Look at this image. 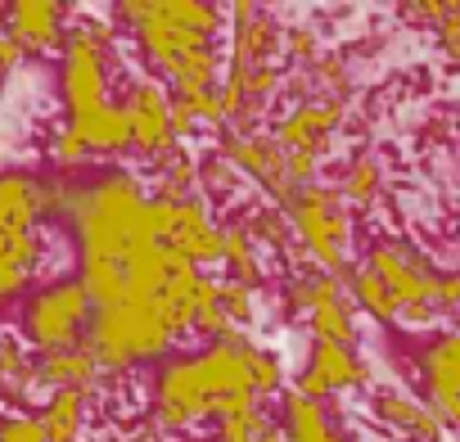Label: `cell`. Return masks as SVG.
Here are the masks:
<instances>
[{
  "mask_svg": "<svg viewBox=\"0 0 460 442\" xmlns=\"http://www.w3.org/2000/svg\"><path fill=\"white\" fill-rule=\"evenodd\" d=\"M208 420H212V397L194 352H172L167 361H158V375L149 384V424L172 442L199 433Z\"/></svg>",
  "mask_w": 460,
  "mask_h": 442,
  "instance_id": "cell-8",
  "label": "cell"
},
{
  "mask_svg": "<svg viewBox=\"0 0 460 442\" xmlns=\"http://www.w3.org/2000/svg\"><path fill=\"white\" fill-rule=\"evenodd\" d=\"M217 262L226 267V280H240L249 289L267 285V258L249 240V231L240 226V221H221V258Z\"/></svg>",
  "mask_w": 460,
  "mask_h": 442,
  "instance_id": "cell-25",
  "label": "cell"
},
{
  "mask_svg": "<svg viewBox=\"0 0 460 442\" xmlns=\"http://www.w3.org/2000/svg\"><path fill=\"white\" fill-rule=\"evenodd\" d=\"M217 154L235 167L244 181H253V185L267 194V203H276V208H285V203L298 194V190L289 185L285 149L271 140L267 127H262V131H221Z\"/></svg>",
  "mask_w": 460,
  "mask_h": 442,
  "instance_id": "cell-11",
  "label": "cell"
},
{
  "mask_svg": "<svg viewBox=\"0 0 460 442\" xmlns=\"http://www.w3.org/2000/svg\"><path fill=\"white\" fill-rule=\"evenodd\" d=\"M370 415H375L388 433H397V438H406V442H442V438H447L442 420H438L420 397H411L406 388H379V393L370 397Z\"/></svg>",
  "mask_w": 460,
  "mask_h": 442,
  "instance_id": "cell-18",
  "label": "cell"
},
{
  "mask_svg": "<svg viewBox=\"0 0 460 442\" xmlns=\"http://www.w3.org/2000/svg\"><path fill=\"white\" fill-rule=\"evenodd\" d=\"M366 267L384 280V289L393 294V303H397V325H406V330H429L442 312H438V267L424 258V253H415L411 244H402V240H379V244H370V253H366Z\"/></svg>",
  "mask_w": 460,
  "mask_h": 442,
  "instance_id": "cell-7",
  "label": "cell"
},
{
  "mask_svg": "<svg viewBox=\"0 0 460 442\" xmlns=\"http://www.w3.org/2000/svg\"><path fill=\"white\" fill-rule=\"evenodd\" d=\"M276 429L285 442H348V433L339 429V420L330 415L325 402H312L294 388H285L280 406H276Z\"/></svg>",
  "mask_w": 460,
  "mask_h": 442,
  "instance_id": "cell-19",
  "label": "cell"
},
{
  "mask_svg": "<svg viewBox=\"0 0 460 442\" xmlns=\"http://www.w3.org/2000/svg\"><path fill=\"white\" fill-rule=\"evenodd\" d=\"M68 131L91 149L95 163L100 158H127L131 154V131H127V118H122L118 100L104 104V109H95V113H86V118H77V122H68Z\"/></svg>",
  "mask_w": 460,
  "mask_h": 442,
  "instance_id": "cell-22",
  "label": "cell"
},
{
  "mask_svg": "<svg viewBox=\"0 0 460 442\" xmlns=\"http://www.w3.org/2000/svg\"><path fill=\"white\" fill-rule=\"evenodd\" d=\"M32 352L19 343L14 330L0 325V406H23L28 393H32Z\"/></svg>",
  "mask_w": 460,
  "mask_h": 442,
  "instance_id": "cell-27",
  "label": "cell"
},
{
  "mask_svg": "<svg viewBox=\"0 0 460 442\" xmlns=\"http://www.w3.org/2000/svg\"><path fill=\"white\" fill-rule=\"evenodd\" d=\"M271 438H280L276 415L267 406H253V411H240V415L212 420V438L208 442H271Z\"/></svg>",
  "mask_w": 460,
  "mask_h": 442,
  "instance_id": "cell-32",
  "label": "cell"
},
{
  "mask_svg": "<svg viewBox=\"0 0 460 442\" xmlns=\"http://www.w3.org/2000/svg\"><path fill=\"white\" fill-rule=\"evenodd\" d=\"M73 23V10L55 5V0H19V5L0 10V37L14 41L28 55H55L64 46V32Z\"/></svg>",
  "mask_w": 460,
  "mask_h": 442,
  "instance_id": "cell-15",
  "label": "cell"
},
{
  "mask_svg": "<svg viewBox=\"0 0 460 442\" xmlns=\"http://www.w3.org/2000/svg\"><path fill=\"white\" fill-rule=\"evenodd\" d=\"M253 352H258V339L240 334V330H230L221 339H208L194 352L199 375H203L208 397H212V420L262 406L258 393H253Z\"/></svg>",
  "mask_w": 460,
  "mask_h": 442,
  "instance_id": "cell-9",
  "label": "cell"
},
{
  "mask_svg": "<svg viewBox=\"0 0 460 442\" xmlns=\"http://www.w3.org/2000/svg\"><path fill=\"white\" fill-rule=\"evenodd\" d=\"M91 316H95V303L86 298V289L77 285V276H59L41 289H32L19 307V343L28 352H64V348H77L86 343V330H91Z\"/></svg>",
  "mask_w": 460,
  "mask_h": 442,
  "instance_id": "cell-6",
  "label": "cell"
},
{
  "mask_svg": "<svg viewBox=\"0 0 460 442\" xmlns=\"http://www.w3.org/2000/svg\"><path fill=\"white\" fill-rule=\"evenodd\" d=\"M95 158H91V149L68 131V127H59L55 136H50V167L55 172H64V176H77L82 167H91Z\"/></svg>",
  "mask_w": 460,
  "mask_h": 442,
  "instance_id": "cell-37",
  "label": "cell"
},
{
  "mask_svg": "<svg viewBox=\"0 0 460 442\" xmlns=\"http://www.w3.org/2000/svg\"><path fill=\"white\" fill-rule=\"evenodd\" d=\"M230 50H226V68H276L280 64V46H285V23L262 10V5H230Z\"/></svg>",
  "mask_w": 460,
  "mask_h": 442,
  "instance_id": "cell-13",
  "label": "cell"
},
{
  "mask_svg": "<svg viewBox=\"0 0 460 442\" xmlns=\"http://www.w3.org/2000/svg\"><path fill=\"white\" fill-rule=\"evenodd\" d=\"M240 226H244V231H249V240L262 249V258H267V253H276L280 262H289V271H294V267H307L303 249L294 244L289 221H285V212H280L276 203H258V208H249V217L240 221Z\"/></svg>",
  "mask_w": 460,
  "mask_h": 442,
  "instance_id": "cell-23",
  "label": "cell"
},
{
  "mask_svg": "<svg viewBox=\"0 0 460 442\" xmlns=\"http://www.w3.org/2000/svg\"><path fill=\"white\" fill-rule=\"evenodd\" d=\"M280 55L294 64V68H307V64H316L321 59V37L312 32V28H285V46H280Z\"/></svg>",
  "mask_w": 460,
  "mask_h": 442,
  "instance_id": "cell-38",
  "label": "cell"
},
{
  "mask_svg": "<svg viewBox=\"0 0 460 442\" xmlns=\"http://www.w3.org/2000/svg\"><path fill=\"white\" fill-rule=\"evenodd\" d=\"M46 267V235L28 231V235H0V303L23 298L28 285L41 276Z\"/></svg>",
  "mask_w": 460,
  "mask_h": 442,
  "instance_id": "cell-20",
  "label": "cell"
},
{
  "mask_svg": "<svg viewBox=\"0 0 460 442\" xmlns=\"http://www.w3.org/2000/svg\"><path fill=\"white\" fill-rule=\"evenodd\" d=\"M424 406L442 420V429H460V334H438L420 357Z\"/></svg>",
  "mask_w": 460,
  "mask_h": 442,
  "instance_id": "cell-16",
  "label": "cell"
},
{
  "mask_svg": "<svg viewBox=\"0 0 460 442\" xmlns=\"http://www.w3.org/2000/svg\"><path fill=\"white\" fill-rule=\"evenodd\" d=\"M59 226L77 244V262H122L140 244H158L149 226V190L127 167H104L77 185Z\"/></svg>",
  "mask_w": 460,
  "mask_h": 442,
  "instance_id": "cell-1",
  "label": "cell"
},
{
  "mask_svg": "<svg viewBox=\"0 0 460 442\" xmlns=\"http://www.w3.org/2000/svg\"><path fill=\"white\" fill-rule=\"evenodd\" d=\"M366 384H370V361L357 348L312 343L307 366L294 379V393H303L312 402H325V397H339V393H352V388H366Z\"/></svg>",
  "mask_w": 460,
  "mask_h": 442,
  "instance_id": "cell-14",
  "label": "cell"
},
{
  "mask_svg": "<svg viewBox=\"0 0 460 442\" xmlns=\"http://www.w3.org/2000/svg\"><path fill=\"white\" fill-rule=\"evenodd\" d=\"M460 307V271H442L438 276V312H456Z\"/></svg>",
  "mask_w": 460,
  "mask_h": 442,
  "instance_id": "cell-41",
  "label": "cell"
},
{
  "mask_svg": "<svg viewBox=\"0 0 460 442\" xmlns=\"http://www.w3.org/2000/svg\"><path fill=\"white\" fill-rule=\"evenodd\" d=\"M339 199L348 203V208H375L379 199H384V163L375 158V154H352L348 163H343V172H339Z\"/></svg>",
  "mask_w": 460,
  "mask_h": 442,
  "instance_id": "cell-29",
  "label": "cell"
},
{
  "mask_svg": "<svg viewBox=\"0 0 460 442\" xmlns=\"http://www.w3.org/2000/svg\"><path fill=\"white\" fill-rule=\"evenodd\" d=\"M73 19H82L73 10ZM118 37L104 23H68L64 46H59V104L68 113V122L113 104V82H118Z\"/></svg>",
  "mask_w": 460,
  "mask_h": 442,
  "instance_id": "cell-4",
  "label": "cell"
},
{
  "mask_svg": "<svg viewBox=\"0 0 460 442\" xmlns=\"http://www.w3.org/2000/svg\"><path fill=\"white\" fill-rule=\"evenodd\" d=\"M280 212L307 267L330 271V276H343L352 267V208L339 199L334 185H307Z\"/></svg>",
  "mask_w": 460,
  "mask_h": 442,
  "instance_id": "cell-5",
  "label": "cell"
},
{
  "mask_svg": "<svg viewBox=\"0 0 460 442\" xmlns=\"http://www.w3.org/2000/svg\"><path fill=\"white\" fill-rule=\"evenodd\" d=\"M438 32V46H442V55L451 59V64H460V5H451V14L433 28Z\"/></svg>",
  "mask_w": 460,
  "mask_h": 442,
  "instance_id": "cell-40",
  "label": "cell"
},
{
  "mask_svg": "<svg viewBox=\"0 0 460 442\" xmlns=\"http://www.w3.org/2000/svg\"><path fill=\"white\" fill-rule=\"evenodd\" d=\"M118 109L127 118V131H131V154L154 163L163 154L176 149V131H172V91L149 77V73H131L122 95H118Z\"/></svg>",
  "mask_w": 460,
  "mask_h": 442,
  "instance_id": "cell-10",
  "label": "cell"
},
{
  "mask_svg": "<svg viewBox=\"0 0 460 442\" xmlns=\"http://www.w3.org/2000/svg\"><path fill=\"white\" fill-rule=\"evenodd\" d=\"M77 185H82V176H64V172H55V176H37L41 221H64L68 208H73V199H77Z\"/></svg>",
  "mask_w": 460,
  "mask_h": 442,
  "instance_id": "cell-35",
  "label": "cell"
},
{
  "mask_svg": "<svg viewBox=\"0 0 460 442\" xmlns=\"http://www.w3.org/2000/svg\"><path fill=\"white\" fill-rule=\"evenodd\" d=\"M221 50L217 46H199V50H190L181 64H172L167 73H163V86L172 91V95H203V91H212L217 82H221Z\"/></svg>",
  "mask_w": 460,
  "mask_h": 442,
  "instance_id": "cell-28",
  "label": "cell"
},
{
  "mask_svg": "<svg viewBox=\"0 0 460 442\" xmlns=\"http://www.w3.org/2000/svg\"><path fill=\"white\" fill-rule=\"evenodd\" d=\"M149 167H154V199H190V194H199V158L185 145H176L172 154L154 158Z\"/></svg>",
  "mask_w": 460,
  "mask_h": 442,
  "instance_id": "cell-30",
  "label": "cell"
},
{
  "mask_svg": "<svg viewBox=\"0 0 460 442\" xmlns=\"http://www.w3.org/2000/svg\"><path fill=\"white\" fill-rule=\"evenodd\" d=\"M176 339L181 334L167 325L154 298H122L113 307H95L86 330V348L109 379H127L149 361H167L176 352Z\"/></svg>",
  "mask_w": 460,
  "mask_h": 442,
  "instance_id": "cell-3",
  "label": "cell"
},
{
  "mask_svg": "<svg viewBox=\"0 0 460 442\" xmlns=\"http://www.w3.org/2000/svg\"><path fill=\"white\" fill-rule=\"evenodd\" d=\"M0 312H5V303H0Z\"/></svg>",
  "mask_w": 460,
  "mask_h": 442,
  "instance_id": "cell-44",
  "label": "cell"
},
{
  "mask_svg": "<svg viewBox=\"0 0 460 442\" xmlns=\"http://www.w3.org/2000/svg\"><path fill=\"white\" fill-rule=\"evenodd\" d=\"M240 185H244V176H240L235 167H230L217 149L199 158V194H203L208 203H217V199H235V194H240Z\"/></svg>",
  "mask_w": 460,
  "mask_h": 442,
  "instance_id": "cell-34",
  "label": "cell"
},
{
  "mask_svg": "<svg viewBox=\"0 0 460 442\" xmlns=\"http://www.w3.org/2000/svg\"><path fill=\"white\" fill-rule=\"evenodd\" d=\"M348 122V104L343 100H298L285 118H276L271 140L285 154H312L316 163H325L334 154V140Z\"/></svg>",
  "mask_w": 460,
  "mask_h": 442,
  "instance_id": "cell-12",
  "label": "cell"
},
{
  "mask_svg": "<svg viewBox=\"0 0 460 442\" xmlns=\"http://www.w3.org/2000/svg\"><path fill=\"white\" fill-rule=\"evenodd\" d=\"M41 199H37V176L32 172H0V235H28L41 231Z\"/></svg>",
  "mask_w": 460,
  "mask_h": 442,
  "instance_id": "cell-21",
  "label": "cell"
},
{
  "mask_svg": "<svg viewBox=\"0 0 460 442\" xmlns=\"http://www.w3.org/2000/svg\"><path fill=\"white\" fill-rule=\"evenodd\" d=\"M217 294H221V312L230 330L253 334L262 325V289H249L240 280H217Z\"/></svg>",
  "mask_w": 460,
  "mask_h": 442,
  "instance_id": "cell-33",
  "label": "cell"
},
{
  "mask_svg": "<svg viewBox=\"0 0 460 442\" xmlns=\"http://www.w3.org/2000/svg\"><path fill=\"white\" fill-rule=\"evenodd\" d=\"M334 298H348L343 276H330V271H316V267H294L285 276V307L294 316H312L316 307H325Z\"/></svg>",
  "mask_w": 460,
  "mask_h": 442,
  "instance_id": "cell-26",
  "label": "cell"
},
{
  "mask_svg": "<svg viewBox=\"0 0 460 442\" xmlns=\"http://www.w3.org/2000/svg\"><path fill=\"white\" fill-rule=\"evenodd\" d=\"M271 442H285V438H271Z\"/></svg>",
  "mask_w": 460,
  "mask_h": 442,
  "instance_id": "cell-43",
  "label": "cell"
},
{
  "mask_svg": "<svg viewBox=\"0 0 460 442\" xmlns=\"http://www.w3.org/2000/svg\"><path fill=\"white\" fill-rule=\"evenodd\" d=\"M307 330H312V343H339V348H357L361 339V325H357V307L348 298H334L325 307H316L307 316Z\"/></svg>",
  "mask_w": 460,
  "mask_h": 442,
  "instance_id": "cell-31",
  "label": "cell"
},
{
  "mask_svg": "<svg viewBox=\"0 0 460 442\" xmlns=\"http://www.w3.org/2000/svg\"><path fill=\"white\" fill-rule=\"evenodd\" d=\"M253 393H258L262 406L285 397V361H280L271 348H262V343H258V352H253Z\"/></svg>",
  "mask_w": 460,
  "mask_h": 442,
  "instance_id": "cell-36",
  "label": "cell"
},
{
  "mask_svg": "<svg viewBox=\"0 0 460 442\" xmlns=\"http://www.w3.org/2000/svg\"><path fill=\"white\" fill-rule=\"evenodd\" d=\"M0 442H46V433L32 411H10L0 415Z\"/></svg>",
  "mask_w": 460,
  "mask_h": 442,
  "instance_id": "cell-39",
  "label": "cell"
},
{
  "mask_svg": "<svg viewBox=\"0 0 460 442\" xmlns=\"http://www.w3.org/2000/svg\"><path fill=\"white\" fill-rule=\"evenodd\" d=\"M32 384L46 388V393H104L109 375L104 366L95 361V352L86 343L77 348H64V352H41L32 357Z\"/></svg>",
  "mask_w": 460,
  "mask_h": 442,
  "instance_id": "cell-17",
  "label": "cell"
},
{
  "mask_svg": "<svg viewBox=\"0 0 460 442\" xmlns=\"http://www.w3.org/2000/svg\"><path fill=\"white\" fill-rule=\"evenodd\" d=\"M104 442H167V438H163V433H158V429L145 420V424H136V429H122V433H113V438H104Z\"/></svg>",
  "mask_w": 460,
  "mask_h": 442,
  "instance_id": "cell-42",
  "label": "cell"
},
{
  "mask_svg": "<svg viewBox=\"0 0 460 442\" xmlns=\"http://www.w3.org/2000/svg\"><path fill=\"white\" fill-rule=\"evenodd\" d=\"M109 19L122 23L131 37L136 55L145 59L149 77L163 82L172 64H181L199 46H217V28L226 10L217 5H194V0H131V5H113Z\"/></svg>",
  "mask_w": 460,
  "mask_h": 442,
  "instance_id": "cell-2",
  "label": "cell"
},
{
  "mask_svg": "<svg viewBox=\"0 0 460 442\" xmlns=\"http://www.w3.org/2000/svg\"><path fill=\"white\" fill-rule=\"evenodd\" d=\"M46 442H86L91 433V397L86 393H50L37 411Z\"/></svg>",
  "mask_w": 460,
  "mask_h": 442,
  "instance_id": "cell-24",
  "label": "cell"
}]
</instances>
